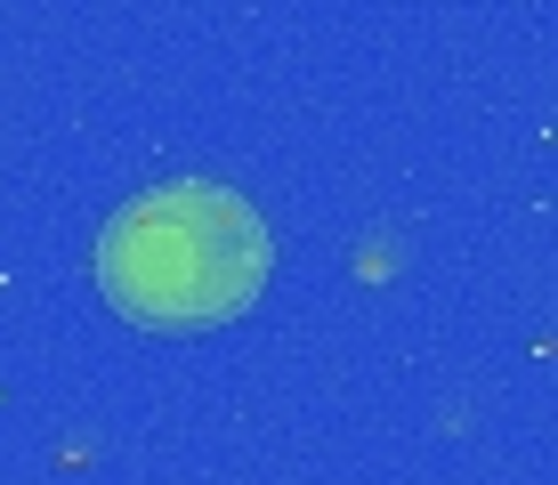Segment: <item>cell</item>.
Here are the masks:
<instances>
[{"mask_svg": "<svg viewBox=\"0 0 558 485\" xmlns=\"http://www.w3.org/2000/svg\"><path fill=\"white\" fill-rule=\"evenodd\" d=\"M276 276V235L235 186L162 179L138 186L98 235V291L122 324L210 332L243 316Z\"/></svg>", "mask_w": 558, "mask_h": 485, "instance_id": "6da1fadb", "label": "cell"}]
</instances>
